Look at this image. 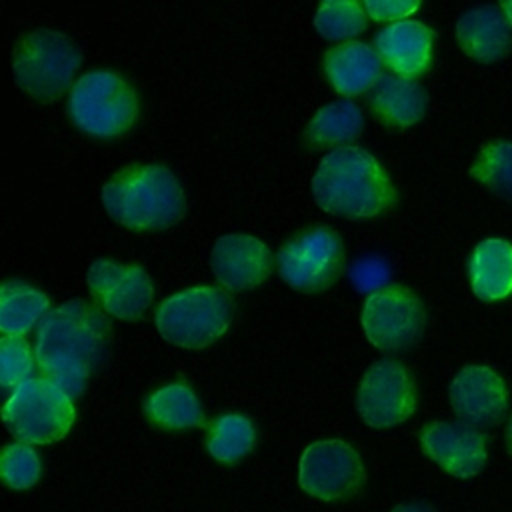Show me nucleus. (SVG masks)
Listing matches in <instances>:
<instances>
[{
    "instance_id": "obj_1",
    "label": "nucleus",
    "mask_w": 512,
    "mask_h": 512,
    "mask_svg": "<svg viewBox=\"0 0 512 512\" xmlns=\"http://www.w3.org/2000/svg\"><path fill=\"white\" fill-rule=\"evenodd\" d=\"M108 338L106 316L82 300H70L50 310L38 326L34 350L38 366L50 382L76 398L102 362Z\"/></svg>"
},
{
    "instance_id": "obj_2",
    "label": "nucleus",
    "mask_w": 512,
    "mask_h": 512,
    "mask_svg": "<svg viewBox=\"0 0 512 512\" xmlns=\"http://www.w3.org/2000/svg\"><path fill=\"white\" fill-rule=\"evenodd\" d=\"M312 194L322 210L348 218H372L396 202V190L384 168L358 146L336 148L320 160Z\"/></svg>"
},
{
    "instance_id": "obj_3",
    "label": "nucleus",
    "mask_w": 512,
    "mask_h": 512,
    "mask_svg": "<svg viewBox=\"0 0 512 512\" xmlns=\"http://www.w3.org/2000/svg\"><path fill=\"white\" fill-rule=\"evenodd\" d=\"M102 204L130 230L168 228L186 210L180 182L166 166L156 164H134L118 172L102 188Z\"/></svg>"
},
{
    "instance_id": "obj_4",
    "label": "nucleus",
    "mask_w": 512,
    "mask_h": 512,
    "mask_svg": "<svg viewBox=\"0 0 512 512\" xmlns=\"http://www.w3.org/2000/svg\"><path fill=\"white\" fill-rule=\"evenodd\" d=\"M80 52L56 30H34L18 40L12 54L16 84L40 102L58 100L72 84Z\"/></svg>"
},
{
    "instance_id": "obj_5",
    "label": "nucleus",
    "mask_w": 512,
    "mask_h": 512,
    "mask_svg": "<svg viewBox=\"0 0 512 512\" xmlns=\"http://www.w3.org/2000/svg\"><path fill=\"white\" fill-rule=\"evenodd\" d=\"M232 300L212 286H196L166 298L156 310L160 336L182 348H206L230 326Z\"/></svg>"
},
{
    "instance_id": "obj_6",
    "label": "nucleus",
    "mask_w": 512,
    "mask_h": 512,
    "mask_svg": "<svg viewBox=\"0 0 512 512\" xmlns=\"http://www.w3.org/2000/svg\"><path fill=\"white\" fill-rule=\"evenodd\" d=\"M68 114L82 132L96 138H112L134 124L138 98L118 74L92 70L74 82Z\"/></svg>"
},
{
    "instance_id": "obj_7",
    "label": "nucleus",
    "mask_w": 512,
    "mask_h": 512,
    "mask_svg": "<svg viewBox=\"0 0 512 512\" xmlns=\"http://www.w3.org/2000/svg\"><path fill=\"white\" fill-rule=\"evenodd\" d=\"M4 422L24 442H56L74 422L72 398L50 380L30 378L14 388L4 404Z\"/></svg>"
},
{
    "instance_id": "obj_8",
    "label": "nucleus",
    "mask_w": 512,
    "mask_h": 512,
    "mask_svg": "<svg viewBox=\"0 0 512 512\" xmlns=\"http://www.w3.org/2000/svg\"><path fill=\"white\" fill-rule=\"evenodd\" d=\"M344 246L328 228H310L290 238L278 252L282 280L302 292L330 288L344 270Z\"/></svg>"
},
{
    "instance_id": "obj_9",
    "label": "nucleus",
    "mask_w": 512,
    "mask_h": 512,
    "mask_svg": "<svg viewBox=\"0 0 512 512\" xmlns=\"http://www.w3.org/2000/svg\"><path fill=\"white\" fill-rule=\"evenodd\" d=\"M424 306L404 286H386L368 296L362 310V326L368 340L380 350L412 346L424 332Z\"/></svg>"
},
{
    "instance_id": "obj_10",
    "label": "nucleus",
    "mask_w": 512,
    "mask_h": 512,
    "mask_svg": "<svg viewBox=\"0 0 512 512\" xmlns=\"http://www.w3.org/2000/svg\"><path fill=\"white\" fill-rule=\"evenodd\" d=\"M416 410V386L410 372L396 360L372 364L358 388V412L372 428H390Z\"/></svg>"
},
{
    "instance_id": "obj_11",
    "label": "nucleus",
    "mask_w": 512,
    "mask_h": 512,
    "mask_svg": "<svg viewBox=\"0 0 512 512\" xmlns=\"http://www.w3.org/2000/svg\"><path fill=\"white\" fill-rule=\"evenodd\" d=\"M300 486L320 500L352 496L364 484V466L358 452L342 440H320L310 444L298 470Z\"/></svg>"
},
{
    "instance_id": "obj_12",
    "label": "nucleus",
    "mask_w": 512,
    "mask_h": 512,
    "mask_svg": "<svg viewBox=\"0 0 512 512\" xmlns=\"http://www.w3.org/2000/svg\"><path fill=\"white\" fill-rule=\"evenodd\" d=\"M86 280L92 296L114 318L138 320L152 304V282L140 266L96 260Z\"/></svg>"
},
{
    "instance_id": "obj_13",
    "label": "nucleus",
    "mask_w": 512,
    "mask_h": 512,
    "mask_svg": "<svg viewBox=\"0 0 512 512\" xmlns=\"http://www.w3.org/2000/svg\"><path fill=\"white\" fill-rule=\"evenodd\" d=\"M422 450L448 474L470 478L486 462V436L466 422H430L420 432Z\"/></svg>"
},
{
    "instance_id": "obj_14",
    "label": "nucleus",
    "mask_w": 512,
    "mask_h": 512,
    "mask_svg": "<svg viewBox=\"0 0 512 512\" xmlns=\"http://www.w3.org/2000/svg\"><path fill=\"white\" fill-rule=\"evenodd\" d=\"M504 380L488 366H466L450 384V404L460 422L474 428L494 426L506 412Z\"/></svg>"
},
{
    "instance_id": "obj_15",
    "label": "nucleus",
    "mask_w": 512,
    "mask_h": 512,
    "mask_svg": "<svg viewBox=\"0 0 512 512\" xmlns=\"http://www.w3.org/2000/svg\"><path fill=\"white\" fill-rule=\"evenodd\" d=\"M216 280L234 292L262 284L272 272V254L264 242L246 234H226L216 240L210 256Z\"/></svg>"
},
{
    "instance_id": "obj_16",
    "label": "nucleus",
    "mask_w": 512,
    "mask_h": 512,
    "mask_svg": "<svg viewBox=\"0 0 512 512\" xmlns=\"http://www.w3.org/2000/svg\"><path fill=\"white\" fill-rule=\"evenodd\" d=\"M380 60L402 78L420 76L430 66L432 30L416 20H400L374 38Z\"/></svg>"
},
{
    "instance_id": "obj_17",
    "label": "nucleus",
    "mask_w": 512,
    "mask_h": 512,
    "mask_svg": "<svg viewBox=\"0 0 512 512\" xmlns=\"http://www.w3.org/2000/svg\"><path fill=\"white\" fill-rule=\"evenodd\" d=\"M456 40L470 58L494 62L510 50V22L500 6H478L458 18Z\"/></svg>"
},
{
    "instance_id": "obj_18",
    "label": "nucleus",
    "mask_w": 512,
    "mask_h": 512,
    "mask_svg": "<svg viewBox=\"0 0 512 512\" xmlns=\"http://www.w3.org/2000/svg\"><path fill=\"white\" fill-rule=\"evenodd\" d=\"M324 70L338 94L358 96L382 78V60L370 46L346 42L326 52Z\"/></svg>"
},
{
    "instance_id": "obj_19",
    "label": "nucleus",
    "mask_w": 512,
    "mask_h": 512,
    "mask_svg": "<svg viewBox=\"0 0 512 512\" xmlns=\"http://www.w3.org/2000/svg\"><path fill=\"white\" fill-rule=\"evenodd\" d=\"M368 106L382 124L406 128L422 120L426 110V92L416 80L384 74L372 88Z\"/></svg>"
},
{
    "instance_id": "obj_20",
    "label": "nucleus",
    "mask_w": 512,
    "mask_h": 512,
    "mask_svg": "<svg viewBox=\"0 0 512 512\" xmlns=\"http://www.w3.org/2000/svg\"><path fill=\"white\" fill-rule=\"evenodd\" d=\"M468 274L482 300L494 302L512 294V244L502 238L482 240L470 256Z\"/></svg>"
},
{
    "instance_id": "obj_21",
    "label": "nucleus",
    "mask_w": 512,
    "mask_h": 512,
    "mask_svg": "<svg viewBox=\"0 0 512 512\" xmlns=\"http://www.w3.org/2000/svg\"><path fill=\"white\" fill-rule=\"evenodd\" d=\"M144 410L152 424L164 430L198 428L204 424V412L196 394L184 384H168L148 396Z\"/></svg>"
},
{
    "instance_id": "obj_22",
    "label": "nucleus",
    "mask_w": 512,
    "mask_h": 512,
    "mask_svg": "<svg viewBox=\"0 0 512 512\" xmlns=\"http://www.w3.org/2000/svg\"><path fill=\"white\" fill-rule=\"evenodd\" d=\"M48 296L24 282H4L0 290V330L4 336H22L46 316Z\"/></svg>"
},
{
    "instance_id": "obj_23",
    "label": "nucleus",
    "mask_w": 512,
    "mask_h": 512,
    "mask_svg": "<svg viewBox=\"0 0 512 512\" xmlns=\"http://www.w3.org/2000/svg\"><path fill=\"white\" fill-rule=\"evenodd\" d=\"M362 126L360 108L350 100H338L318 110L306 128V140L318 148L348 144L360 136Z\"/></svg>"
},
{
    "instance_id": "obj_24",
    "label": "nucleus",
    "mask_w": 512,
    "mask_h": 512,
    "mask_svg": "<svg viewBox=\"0 0 512 512\" xmlns=\"http://www.w3.org/2000/svg\"><path fill=\"white\" fill-rule=\"evenodd\" d=\"M256 442L252 422L240 414H224L208 428V452L224 464H234L244 458Z\"/></svg>"
},
{
    "instance_id": "obj_25",
    "label": "nucleus",
    "mask_w": 512,
    "mask_h": 512,
    "mask_svg": "<svg viewBox=\"0 0 512 512\" xmlns=\"http://www.w3.org/2000/svg\"><path fill=\"white\" fill-rule=\"evenodd\" d=\"M470 174L494 194L512 202V142L498 140L486 144L470 168Z\"/></svg>"
},
{
    "instance_id": "obj_26",
    "label": "nucleus",
    "mask_w": 512,
    "mask_h": 512,
    "mask_svg": "<svg viewBox=\"0 0 512 512\" xmlns=\"http://www.w3.org/2000/svg\"><path fill=\"white\" fill-rule=\"evenodd\" d=\"M314 26L328 40L354 38L366 28L364 4L354 0H330L320 4L314 16Z\"/></svg>"
},
{
    "instance_id": "obj_27",
    "label": "nucleus",
    "mask_w": 512,
    "mask_h": 512,
    "mask_svg": "<svg viewBox=\"0 0 512 512\" xmlns=\"http://www.w3.org/2000/svg\"><path fill=\"white\" fill-rule=\"evenodd\" d=\"M34 368L32 352L22 336H2L0 340V384L4 388H18L30 380Z\"/></svg>"
},
{
    "instance_id": "obj_28",
    "label": "nucleus",
    "mask_w": 512,
    "mask_h": 512,
    "mask_svg": "<svg viewBox=\"0 0 512 512\" xmlns=\"http://www.w3.org/2000/svg\"><path fill=\"white\" fill-rule=\"evenodd\" d=\"M2 478L10 488L26 490L40 478L38 454L26 444H8L2 452Z\"/></svg>"
},
{
    "instance_id": "obj_29",
    "label": "nucleus",
    "mask_w": 512,
    "mask_h": 512,
    "mask_svg": "<svg viewBox=\"0 0 512 512\" xmlns=\"http://www.w3.org/2000/svg\"><path fill=\"white\" fill-rule=\"evenodd\" d=\"M418 2L408 0H366L364 10L374 20H398L404 16H410L418 10Z\"/></svg>"
},
{
    "instance_id": "obj_30",
    "label": "nucleus",
    "mask_w": 512,
    "mask_h": 512,
    "mask_svg": "<svg viewBox=\"0 0 512 512\" xmlns=\"http://www.w3.org/2000/svg\"><path fill=\"white\" fill-rule=\"evenodd\" d=\"M350 278L358 290H362V292L370 290V288L378 286L382 280H386L384 264L376 258H364L352 266Z\"/></svg>"
},
{
    "instance_id": "obj_31",
    "label": "nucleus",
    "mask_w": 512,
    "mask_h": 512,
    "mask_svg": "<svg viewBox=\"0 0 512 512\" xmlns=\"http://www.w3.org/2000/svg\"><path fill=\"white\" fill-rule=\"evenodd\" d=\"M392 512H436V510L430 508L428 504H422V502H410V504H402V506L394 508Z\"/></svg>"
},
{
    "instance_id": "obj_32",
    "label": "nucleus",
    "mask_w": 512,
    "mask_h": 512,
    "mask_svg": "<svg viewBox=\"0 0 512 512\" xmlns=\"http://www.w3.org/2000/svg\"><path fill=\"white\" fill-rule=\"evenodd\" d=\"M500 8L504 10V14H506V18H508V22H510V26H512V0H510V2H502Z\"/></svg>"
},
{
    "instance_id": "obj_33",
    "label": "nucleus",
    "mask_w": 512,
    "mask_h": 512,
    "mask_svg": "<svg viewBox=\"0 0 512 512\" xmlns=\"http://www.w3.org/2000/svg\"><path fill=\"white\" fill-rule=\"evenodd\" d=\"M506 440H508V448H510V452H512V420H510L508 430H506Z\"/></svg>"
}]
</instances>
